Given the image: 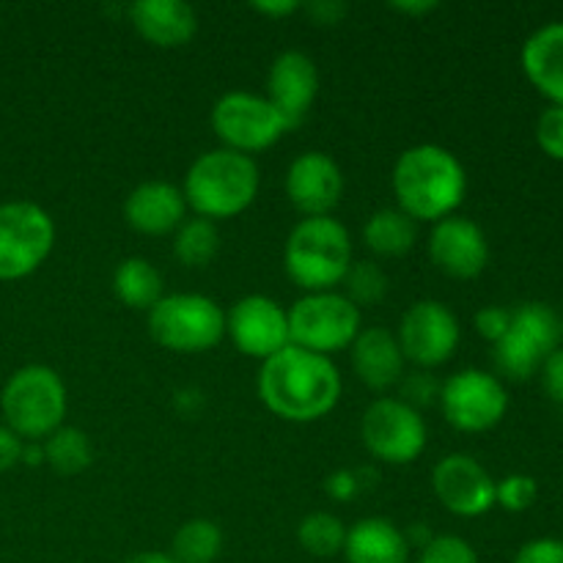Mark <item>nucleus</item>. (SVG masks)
<instances>
[{
    "mask_svg": "<svg viewBox=\"0 0 563 563\" xmlns=\"http://www.w3.org/2000/svg\"><path fill=\"white\" fill-rule=\"evenodd\" d=\"M258 396L264 407L291 423L330 416L341 399V374L330 357L289 344L262 363Z\"/></svg>",
    "mask_w": 563,
    "mask_h": 563,
    "instance_id": "nucleus-1",
    "label": "nucleus"
},
{
    "mask_svg": "<svg viewBox=\"0 0 563 563\" xmlns=\"http://www.w3.org/2000/svg\"><path fill=\"white\" fill-rule=\"evenodd\" d=\"M390 187L401 212L410 214L416 223H438L462 207L467 174L451 148L418 143L399 154L390 174Z\"/></svg>",
    "mask_w": 563,
    "mask_h": 563,
    "instance_id": "nucleus-2",
    "label": "nucleus"
},
{
    "mask_svg": "<svg viewBox=\"0 0 563 563\" xmlns=\"http://www.w3.org/2000/svg\"><path fill=\"white\" fill-rule=\"evenodd\" d=\"M258 185H262V174H258L256 159L220 146L192 159L181 192H185L187 209H192L198 218L218 223V220L245 212L256 201Z\"/></svg>",
    "mask_w": 563,
    "mask_h": 563,
    "instance_id": "nucleus-3",
    "label": "nucleus"
},
{
    "mask_svg": "<svg viewBox=\"0 0 563 563\" xmlns=\"http://www.w3.org/2000/svg\"><path fill=\"white\" fill-rule=\"evenodd\" d=\"M286 275L302 291H335L352 267V236L344 223L330 218H302L284 247Z\"/></svg>",
    "mask_w": 563,
    "mask_h": 563,
    "instance_id": "nucleus-4",
    "label": "nucleus"
},
{
    "mask_svg": "<svg viewBox=\"0 0 563 563\" xmlns=\"http://www.w3.org/2000/svg\"><path fill=\"white\" fill-rule=\"evenodd\" d=\"M66 407L69 396L64 379L42 363L16 368L0 390L5 427L25 443H44L55 429L64 427Z\"/></svg>",
    "mask_w": 563,
    "mask_h": 563,
    "instance_id": "nucleus-5",
    "label": "nucleus"
},
{
    "mask_svg": "<svg viewBox=\"0 0 563 563\" xmlns=\"http://www.w3.org/2000/svg\"><path fill=\"white\" fill-rule=\"evenodd\" d=\"M148 335L163 350L201 355L223 341L225 311L207 295L174 291L148 311Z\"/></svg>",
    "mask_w": 563,
    "mask_h": 563,
    "instance_id": "nucleus-6",
    "label": "nucleus"
},
{
    "mask_svg": "<svg viewBox=\"0 0 563 563\" xmlns=\"http://www.w3.org/2000/svg\"><path fill=\"white\" fill-rule=\"evenodd\" d=\"M563 341L561 317L548 302H522L511 308V324L504 339L493 344V361L504 377L531 379Z\"/></svg>",
    "mask_w": 563,
    "mask_h": 563,
    "instance_id": "nucleus-7",
    "label": "nucleus"
},
{
    "mask_svg": "<svg viewBox=\"0 0 563 563\" xmlns=\"http://www.w3.org/2000/svg\"><path fill=\"white\" fill-rule=\"evenodd\" d=\"M286 313L291 344L324 357L352 346L363 322L361 308L344 291H308Z\"/></svg>",
    "mask_w": 563,
    "mask_h": 563,
    "instance_id": "nucleus-8",
    "label": "nucleus"
},
{
    "mask_svg": "<svg viewBox=\"0 0 563 563\" xmlns=\"http://www.w3.org/2000/svg\"><path fill=\"white\" fill-rule=\"evenodd\" d=\"M55 245V223L33 201L0 203V280L36 273Z\"/></svg>",
    "mask_w": 563,
    "mask_h": 563,
    "instance_id": "nucleus-9",
    "label": "nucleus"
},
{
    "mask_svg": "<svg viewBox=\"0 0 563 563\" xmlns=\"http://www.w3.org/2000/svg\"><path fill=\"white\" fill-rule=\"evenodd\" d=\"M214 135L223 148L253 157L264 148L275 146L286 135V124L267 97L251 91H229L214 102L212 115Z\"/></svg>",
    "mask_w": 563,
    "mask_h": 563,
    "instance_id": "nucleus-10",
    "label": "nucleus"
},
{
    "mask_svg": "<svg viewBox=\"0 0 563 563\" xmlns=\"http://www.w3.org/2000/svg\"><path fill=\"white\" fill-rule=\"evenodd\" d=\"M361 440L374 460L385 465H410L427 449V423L416 407L383 396L363 412Z\"/></svg>",
    "mask_w": 563,
    "mask_h": 563,
    "instance_id": "nucleus-11",
    "label": "nucleus"
},
{
    "mask_svg": "<svg viewBox=\"0 0 563 563\" xmlns=\"http://www.w3.org/2000/svg\"><path fill=\"white\" fill-rule=\"evenodd\" d=\"M440 410L445 421L467 434H482L498 427L509 412V394L500 377L482 368H462L440 388Z\"/></svg>",
    "mask_w": 563,
    "mask_h": 563,
    "instance_id": "nucleus-12",
    "label": "nucleus"
},
{
    "mask_svg": "<svg viewBox=\"0 0 563 563\" xmlns=\"http://www.w3.org/2000/svg\"><path fill=\"white\" fill-rule=\"evenodd\" d=\"M460 335V319L445 302L418 300L401 317L396 341H399L405 361L416 363L418 368L427 372V368H438L454 357Z\"/></svg>",
    "mask_w": 563,
    "mask_h": 563,
    "instance_id": "nucleus-13",
    "label": "nucleus"
},
{
    "mask_svg": "<svg viewBox=\"0 0 563 563\" xmlns=\"http://www.w3.org/2000/svg\"><path fill=\"white\" fill-rule=\"evenodd\" d=\"M225 335L242 355L264 363L291 344L289 313L273 297L247 295L225 313Z\"/></svg>",
    "mask_w": 563,
    "mask_h": 563,
    "instance_id": "nucleus-14",
    "label": "nucleus"
},
{
    "mask_svg": "<svg viewBox=\"0 0 563 563\" xmlns=\"http://www.w3.org/2000/svg\"><path fill=\"white\" fill-rule=\"evenodd\" d=\"M495 478L471 454H449L434 465L432 489L456 517H484L495 509Z\"/></svg>",
    "mask_w": 563,
    "mask_h": 563,
    "instance_id": "nucleus-15",
    "label": "nucleus"
},
{
    "mask_svg": "<svg viewBox=\"0 0 563 563\" xmlns=\"http://www.w3.org/2000/svg\"><path fill=\"white\" fill-rule=\"evenodd\" d=\"M429 258L440 273L456 280H471L487 269L489 242L482 225L465 214L438 220L429 234Z\"/></svg>",
    "mask_w": 563,
    "mask_h": 563,
    "instance_id": "nucleus-16",
    "label": "nucleus"
},
{
    "mask_svg": "<svg viewBox=\"0 0 563 563\" xmlns=\"http://www.w3.org/2000/svg\"><path fill=\"white\" fill-rule=\"evenodd\" d=\"M286 196L302 218H330L344 196L341 165L324 152H302L286 170Z\"/></svg>",
    "mask_w": 563,
    "mask_h": 563,
    "instance_id": "nucleus-17",
    "label": "nucleus"
},
{
    "mask_svg": "<svg viewBox=\"0 0 563 563\" xmlns=\"http://www.w3.org/2000/svg\"><path fill=\"white\" fill-rule=\"evenodd\" d=\"M319 93V69L302 49H284L273 60L267 75V99L284 119L286 130H295L311 113Z\"/></svg>",
    "mask_w": 563,
    "mask_h": 563,
    "instance_id": "nucleus-18",
    "label": "nucleus"
},
{
    "mask_svg": "<svg viewBox=\"0 0 563 563\" xmlns=\"http://www.w3.org/2000/svg\"><path fill=\"white\" fill-rule=\"evenodd\" d=\"M187 218V201L181 187L170 181H141L124 201V220L130 229L146 236L174 234Z\"/></svg>",
    "mask_w": 563,
    "mask_h": 563,
    "instance_id": "nucleus-19",
    "label": "nucleus"
},
{
    "mask_svg": "<svg viewBox=\"0 0 563 563\" xmlns=\"http://www.w3.org/2000/svg\"><path fill=\"white\" fill-rule=\"evenodd\" d=\"M352 355V368H355L357 379H361L366 388L383 390L394 388L405 377V355H401V346L396 341V333H390L388 328H361L357 339L350 346Z\"/></svg>",
    "mask_w": 563,
    "mask_h": 563,
    "instance_id": "nucleus-20",
    "label": "nucleus"
},
{
    "mask_svg": "<svg viewBox=\"0 0 563 563\" xmlns=\"http://www.w3.org/2000/svg\"><path fill=\"white\" fill-rule=\"evenodd\" d=\"M520 64L528 82L550 99V104L563 108V20L544 22L526 38Z\"/></svg>",
    "mask_w": 563,
    "mask_h": 563,
    "instance_id": "nucleus-21",
    "label": "nucleus"
},
{
    "mask_svg": "<svg viewBox=\"0 0 563 563\" xmlns=\"http://www.w3.org/2000/svg\"><path fill=\"white\" fill-rule=\"evenodd\" d=\"M135 31L154 47H181L198 31V14L185 0H137L130 5Z\"/></svg>",
    "mask_w": 563,
    "mask_h": 563,
    "instance_id": "nucleus-22",
    "label": "nucleus"
},
{
    "mask_svg": "<svg viewBox=\"0 0 563 563\" xmlns=\"http://www.w3.org/2000/svg\"><path fill=\"white\" fill-rule=\"evenodd\" d=\"M410 542L396 522L385 517H363L346 528V563H410Z\"/></svg>",
    "mask_w": 563,
    "mask_h": 563,
    "instance_id": "nucleus-23",
    "label": "nucleus"
},
{
    "mask_svg": "<svg viewBox=\"0 0 563 563\" xmlns=\"http://www.w3.org/2000/svg\"><path fill=\"white\" fill-rule=\"evenodd\" d=\"M363 242L377 256L399 258L416 247L418 223L399 207L377 209L363 225Z\"/></svg>",
    "mask_w": 563,
    "mask_h": 563,
    "instance_id": "nucleus-24",
    "label": "nucleus"
},
{
    "mask_svg": "<svg viewBox=\"0 0 563 563\" xmlns=\"http://www.w3.org/2000/svg\"><path fill=\"white\" fill-rule=\"evenodd\" d=\"M163 275L148 258L130 256L115 267L113 291L121 306L135 311H152L163 300Z\"/></svg>",
    "mask_w": 563,
    "mask_h": 563,
    "instance_id": "nucleus-25",
    "label": "nucleus"
},
{
    "mask_svg": "<svg viewBox=\"0 0 563 563\" xmlns=\"http://www.w3.org/2000/svg\"><path fill=\"white\" fill-rule=\"evenodd\" d=\"M220 553H223V531L218 522L192 517L176 528L168 555L176 563H214Z\"/></svg>",
    "mask_w": 563,
    "mask_h": 563,
    "instance_id": "nucleus-26",
    "label": "nucleus"
},
{
    "mask_svg": "<svg viewBox=\"0 0 563 563\" xmlns=\"http://www.w3.org/2000/svg\"><path fill=\"white\" fill-rule=\"evenodd\" d=\"M44 462L60 476H77L93 462V445L86 432L75 427H60L42 443Z\"/></svg>",
    "mask_w": 563,
    "mask_h": 563,
    "instance_id": "nucleus-27",
    "label": "nucleus"
},
{
    "mask_svg": "<svg viewBox=\"0 0 563 563\" xmlns=\"http://www.w3.org/2000/svg\"><path fill=\"white\" fill-rule=\"evenodd\" d=\"M220 251L218 223L207 218H185V223L174 231V256L185 267H207Z\"/></svg>",
    "mask_w": 563,
    "mask_h": 563,
    "instance_id": "nucleus-28",
    "label": "nucleus"
},
{
    "mask_svg": "<svg viewBox=\"0 0 563 563\" xmlns=\"http://www.w3.org/2000/svg\"><path fill=\"white\" fill-rule=\"evenodd\" d=\"M297 542L313 559H333L344 553L346 526L341 517L330 511H311L297 526Z\"/></svg>",
    "mask_w": 563,
    "mask_h": 563,
    "instance_id": "nucleus-29",
    "label": "nucleus"
},
{
    "mask_svg": "<svg viewBox=\"0 0 563 563\" xmlns=\"http://www.w3.org/2000/svg\"><path fill=\"white\" fill-rule=\"evenodd\" d=\"M341 286H344L346 300L355 302L357 308L377 306L388 295V275L377 262H352Z\"/></svg>",
    "mask_w": 563,
    "mask_h": 563,
    "instance_id": "nucleus-30",
    "label": "nucleus"
},
{
    "mask_svg": "<svg viewBox=\"0 0 563 563\" xmlns=\"http://www.w3.org/2000/svg\"><path fill=\"white\" fill-rule=\"evenodd\" d=\"M539 498V482L528 473H511V476L500 478L495 484V506L511 511V515H522L531 509Z\"/></svg>",
    "mask_w": 563,
    "mask_h": 563,
    "instance_id": "nucleus-31",
    "label": "nucleus"
},
{
    "mask_svg": "<svg viewBox=\"0 0 563 563\" xmlns=\"http://www.w3.org/2000/svg\"><path fill=\"white\" fill-rule=\"evenodd\" d=\"M418 563H482L467 539L454 533H440L418 555Z\"/></svg>",
    "mask_w": 563,
    "mask_h": 563,
    "instance_id": "nucleus-32",
    "label": "nucleus"
},
{
    "mask_svg": "<svg viewBox=\"0 0 563 563\" xmlns=\"http://www.w3.org/2000/svg\"><path fill=\"white\" fill-rule=\"evenodd\" d=\"M537 135L539 148L548 154L555 163H563V108L561 104H548L537 119Z\"/></svg>",
    "mask_w": 563,
    "mask_h": 563,
    "instance_id": "nucleus-33",
    "label": "nucleus"
},
{
    "mask_svg": "<svg viewBox=\"0 0 563 563\" xmlns=\"http://www.w3.org/2000/svg\"><path fill=\"white\" fill-rule=\"evenodd\" d=\"M399 388H401V401H407V405L416 407V410L421 412V407L440 401V388H443V385H440L432 374L421 368V372L416 374H405Z\"/></svg>",
    "mask_w": 563,
    "mask_h": 563,
    "instance_id": "nucleus-34",
    "label": "nucleus"
},
{
    "mask_svg": "<svg viewBox=\"0 0 563 563\" xmlns=\"http://www.w3.org/2000/svg\"><path fill=\"white\" fill-rule=\"evenodd\" d=\"M473 324H476L478 335H482L484 341H489V344H498L511 324V308L484 306L482 311L473 317Z\"/></svg>",
    "mask_w": 563,
    "mask_h": 563,
    "instance_id": "nucleus-35",
    "label": "nucleus"
},
{
    "mask_svg": "<svg viewBox=\"0 0 563 563\" xmlns=\"http://www.w3.org/2000/svg\"><path fill=\"white\" fill-rule=\"evenodd\" d=\"M511 563H563V539L539 537L522 544Z\"/></svg>",
    "mask_w": 563,
    "mask_h": 563,
    "instance_id": "nucleus-36",
    "label": "nucleus"
},
{
    "mask_svg": "<svg viewBox=\"0 0 563 563\" xmlns=\"http://www.w3.org/2000/svg\"><path fill=\"white\" fill-rule=\"evenodd\" d=\"M539 374H542V385L544 390H548L550 399L563 407V346H559V350L542 363Z\"/></svg>",
    "mask_w": 563,
    "mask_h": 563,
    "instance_id": "nucleus-37",
    "label": "nucleus"
},
{
    "mask_svg": "<svg viewBox=\"0 0 563 563\" xmlns=\"http://www.w3.org/2000/svg\"><path fill=\"white\" fill-rule=\"evenodd\" d=\"M324 489H328L330 498L352 500L363 489L361 471H335L333 476H328V482H324Z\"/></svg>",
    "mask_w": 563,
    "mask_h": 563,
    "instance_id": "nucleus-38",
    "label": "nucleus"
},
{
    "mask_svg": "<svg viewBox=\"0 0 563 563\" xmlns=\"http://www.w3.org/2000/svg\"><path fill=\"white\" fill-rule=\"evenodd\" d=\"M302 9L311 14V20L317 22V25H335V22H341V16L350 11V5L339 3V0H317V3H308L302 5Z\"/></svg>",
    "mask_w": 563,
    "mask_h": 563,
    "instance_id": "nucleus-39",
    "label": "nucleus"
},
{
    "mask_svg": "<svg viewBox=\"0 0 563 563\" xmlns=\"http://www.w3.org/2000/svg\"><path fill=\"white\" fill-rule=\"evenodd\" d=\"M22 445L25 440L16 438L9 427H0V473L11 471L22 460Z\"/></svg>",
    "mask_w": 563,
    "mask_h": 563,
    "instance_id": "nucleus-40",
    "label": "nucleus"
},
{
    "mask_svg": "<svg viewBox=\"0 0 563 563\" xmlns=\"http://www.w3.org/2000/svg\"><path fill=\"white\" fill-rule=\"evenodd\" d=\"M251 9L258 11V14H264V16H278V20H284V16L300 11L302 5L295 3V0H262V3H253Z\"/></svg>",
    "mask_w": 563,
    "mask_h": 563,
    "instance_id": "nucleus-41",
    "label": "nucleus"
},
{
    "mask_svg": "<svg viewBox=\"0 0 563 563\" xmlns=\"http://www.w3.org/2000/svg\"><path fill=\"white\" fill-rule=\"evenodd\" d=\"M405 537H407V542H410V548H418V550H423L427 548L429 542H432L434 539V533L429 531V526L427 522H416V526H410L405 531Z\"/></svg>",
    "mask_w": 563,
    "mask_h": 563,
    "instance_id": "nucleus-42",
    "label": "nucleus"
},
{
    "mask_svg": "<svg viewBox=\"0 0 563 563\" xmlns=\"http://www.w3.org/2000/svg\"><path fill=\"white\" fill-rule=\"evenodd\" d=\"M390 9L405 11V14H412V16H421V14H429V11L438 9V3H432V0H423V3H416V0H412V3H394V5H390Z\"/></svg>",
    "mask_w": 563,
    "mask_h": 563,
    "instance_id": "nucleus-43",
    "label": "nucleus"
},
{
    "mask_svg": "<svg viewBox=\"0 0 563 563\" xmlns=\"http://www.w3.org/2000/svg\"><path fill=\"white\" fill-rule=\"evenodd\" d=\"M121 563H176V561L170 559L168 553H159V550H146V553H137V555H132V559H126Z\"/></svg>",
    "mask_w": 563,
    "mask_h": 563,
    "instance_id": "nucleus-44",
    "label": "nucleus"
},
{
    "mask_svg": "<svg viewBox=\"0 0 563 563\" xmlns=\"http://www.w3.org/2000/svg\"><path fill=\"white\" fill-rule=\"evenodd\" d=\"M20 462H25V465H42L44 462V449H42V443H25L22 445V460Z\"/></svg>",
    "mask_w": 563,
    "mask_h": 563,
    "instance_id": "nucleus-45",
    "label": "nucleus"
},
{
    "mask_svg": "<svg viewBox=\"0 0 563 563\" xmlns=\"http://www.w3.org/2000/svg\"><path fill=\"white\" fill-rule=\"evenodd\" d=\"M561 328H563V317H561Z\"/></svg>",
    "mask_w": 563,
    "mask_h": 563,
    "instance_id": "nucleus-46",
    "label": "nucleus"
}]
</instances>
